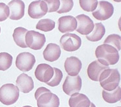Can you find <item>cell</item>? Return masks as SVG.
<instances>
[{
	"label": "cell",
	"mask_w": 121,
	"mask_h": 107,
	"mask_svg": "<svg viewBox=\"0 0 121 107\" xmlns=\"http://www.w3.org/2000/svg\"><path fill=\"white\" fill-rule=\"evenodd\" d=\"M30 107V106H25V107Z\"/></svg>",
	"instance_id": "33"
},
{
	"label": "cell",
	"mask_w": 121,
	"mask_h": 107,
	"mask_svg": "<svg viewBox=\"0 0 121 107\" xmlns=\"http://www.w3.org/2000/svg\"></svg>",
	"instance_id": "35"
},
{
	"label": "cell",
	"mask_w": 121,
	"mask_h": 107,
	"mask_svg": "<svg viewBox=\"0 0 121 107\" xmlns=\"http://www.w3.org/2000/svg\"><path fill=\"white\" fill-rule=\"evenodd\" d=\"M77 22L76 30L82 35H88L94 28V23L89 16L80 14L75 18Z\"/></svg>",
	"instance_id": "9"
},
{
	"label": "cell",
	"mask_w": 121,
	"mask_h": 107,
	"mask_svg": "<svg viewBox=\"0 0 121 107\" xmlns=\"http://www.w3.org/2000/svg\"><path fill=\"white\" fill-rule=\"evenodd\" d=\"M104 44L111 45L119 52L121 49V37L118 34L109 35L104 40Z\"/></svg>",
	"instance_id": "25"
},
{
	"label": "cell",
	"mask_w": 121,
	"mask_h": 107,
	"mask_svg": "<svg viewBox=\"0 0 121 107\" xmlns=\"http://www.w3.org/2000/svg\"><path fill=\"white\" fill-rule=\"evenodd\" d=\"M9 8L7 5L0 3V21H3L9 17Z\"/></svg>",
	"instance_id": "30"
},
{
	"label": "cell",
	"mask_w": 121,
	"mask_h": 107,
	"mask_svg": "<svg viewBox=\"0 0 121 107\" xmlns=\"http://www.w3.org/2000/svg\"><path fill=\"white\" fill-rule=\"evenodd\" d=\"M47 13V5L45 1L39 0L30 3L29 6L28 14L31 18L40 19Z\"/></svg>",
	"instance_id": "10"
},
{
	"label": "cell",
	"mask_w": 121,
	"mask_h": 107,
	"mask_svg": "<svg viewBox=\"0 0 121 107\" xmlns=\"http://www.w3.org/2000/svg\"><path fill=\"white\" fill-rule=\"evenodd\" d=\"M61 47L67 52H73L81 47L82 40L78 36L67 33L63 35L60 41Z\"/></svg>",
	"instance_id": "4"
},
{
	"label": "cell",
	"mask_w": 121,
	"mask_h": 107,
	"mask_svg": "<svg viewBox=\"0 0 121 107\" xmlns=\"http://www.w3.org/2000/svg\"><path fill=\"white\" fill-rule=\"evenodd\" d=\"M102 97L106 102L108 103H115L121 99V88L118 86L112 91L102 90Z\"/></svg>",
	"instance_id": "21"
},
{
	"label": "cell",
	"mask_w": 121,
	"mask_h": 107,
	"mask_svg": "<svg viewBox=\"0 0 121 107\" xmlns=\"http://www.w3.org/2000/svg\"><path fill=\"white\" fill-rule=\"evenodd\" d=\"M13 56L7 52L0 53V70L5 71L11 67Z\"/></svg>",
	"instance_id": "23"
},
{
	"label": "cell",
	"mask_w": 121,
	"mask_h": 107,
	"mask_svg": "<svg viewBox=\"0 0 121 107\" xmlns=\"http://www.w3.org/2000/svg\"><path fill=\"white\" fill-rule=\"evenodd\" d=\"M36 63L35 55L29 52H22L17 55L16 66L21 71L28 72L32 69Z\"/></svg>",
	"instance_id": "7"
},
{
	"label": "cell",
	"mask_w": 121,
	"mask_h": 107,
	"mask_svg": "<svg viewBox=\"0 0 121 107\" xmlns=\"http://www.w3.org/2000/svg\"><path fill=\"white\" fill-rule=\"evenodd\" d=\"M71 96L69 101L70 107H89L90 106L91 101L85 94L78 92Z\"/></svg>",
	"instance_id": "19"
},
{
	"label": "cell",
	"mask_w": 121,
	"mask_h": 107,
	"mask_svg": "<svg viewBox=\"0 0 121 107\" xmlns=\"http://www.w3.org/2000/svg\"><path fill=\"white\" fill-rule=\"evenodd\" d=\"M20 95V90L13 84H5L0 88V101L5 105L16 102Z\"/></svg>",
	"instance_id": "3"
},
{
	"label": "cell",
	"mask_w": 121,
	"mask_h": 107,
	"mask_svg": "<svg viewBox=\"0 0 121 107\" xmlns=\"http://www.w3.org/2000/svg\"><path fill=\"white\" fill-rule=\"evenodd\" d=\"M77 20L72 16H62L58 20V30L62 33H70L76 30Z\"/></svg>",
	"instance_id": "14"
},
{
	"label": "cell",
	"mask_w": 121,
	"mask_h": 107,
	"mask_svg": "<svg viewBox=\"0 0 121 107\" xmlns=\"http://www.w3.org/2000/svg\"><path fill=\"white\" fill-rule=\"evenodd\" d=\"M36 28L43 32L51 31L55 27V22L50 19H43L40 20L36 25Z\"/></svg>",
	"instance_id": "24"
},
{
	"label": "cell",
	"mask_w": 121,
	"mask_h": 107,
	"mask_svg": "<svg viewBox=\"0 0 121 107\" xmlns=\"http://www.w3.org/2000/svg\"><path fill=\"white\" fill-rule=\"evenodd\" d=\"M53 74V68L45 63H42L38 65L35 70V76L36 79L41 82L45 83L51 79Z\"/></svg>",
	"instance_id": "12"
},
{
	"label": "cell",
	"mask_w": 121,
	"mask_h": 107,
	"mask_svg": "<svg viewBox=\"0 0 121 107\" xmlns=\"http://www.w3.org/2000/svg\"><path fill=\"white\" fill-rule=\"evenodd\" d=\"M44 59L47 61L53 62L59 59L61 55V50L59 45L55 43H49L43 52Z\"/></svg>",
	"instance_id": "18"
},
{
	"label": "cell",
	"mask_w": 121,
	"mask_h": 107,
	"mask_svg": "<svg viewBox=\"0 0 121 107\" xmlns=\"http://www.w3.org/2000/svg\"><path fill=\"white\" fill-rule=\"evenodd\" d=\"M114 12L113 5L106 1H98L97 7L92 14L95 19L104 21L111 18Z\"/></svg>",
	"instance_id": "6"
},
{
	"label": "cell",
	"mask_w": 121,
	"mask_h": 107,
	"mask_svg": "<svg viewBox=\"0 0 121 107\" xmlns=\"http://www.w3.org/2000/svg\"><path fill=\"white\" fill-rule=\"evenodd\" d=\"M89 107H96V106L95 105V104H93V103H91V104H90V106H89Z\"/></svg>",
	"instance_id": "32"
},
{
	"label": "cell",
	"mask_w": 121,
	"mask_h": 107,
	"mask_svg": "<svg viewBox=\"0 0 121 107\" xmlns=\"http://www.w3.org/2000/svg\"><path fill=\"white\" fill-rule=\"evenodd\" d=\"M28 30L23 27H17L15 28L13 33V39L16 44L22 48H27L25 43V36Z\"/></svg>",
	"instance_id": "22"
},
{
	"label": "cell",
	"mask_w": 121,
	"mask_h": 107,
	"mask_svg": "<svg viewBox=\"0 0 121 107\" xmlns=\"http://www.w3.org/2000/svg\"><path fill=\"white\" fill-rule=\"evenodd\" d=\"M82 88V79L79 75L70 76L65 78L63 84V90L68 95H72L78 93Z\"/></svg>",
	"instance_id": "8"
},
{
	"label": "cell",
	"mask_w": 121,
	"mask_h": 107,
	"mask_svg": "<svg viewBox=\"0 0 121 107\" xmlns=\"http://www.w3.org/2000/svg\"><path fill=\"white\" fill-rule=\"evenodd\" d=\"M59 97L51 92L43 94L37 99L38 107H59Z\"/></svg>",
	"instance_id": "13"
},
{
	"label": "cell",
	"mask_w": 121,
	"mask_h": 107,
	"mask_svg": "<svg viewBox=\"0 0 121 107\" xmlns=\"http://www.w3.org/2000/svg\"><path fill=\"white\" fill-rule=\"evenodd\" d=\"M16 87L23 93H29L34 88V81L32 77L26 74H22L16 79Z\"/></svg>",
	"instance_id": "17"
},
{
	"label": "cell",
	"mask_w": 121,
	"mask_h": 107,
	"mask_svg": "<svg viewBox=\"0 0 121 107\" xmlns=\"http://www.w3.org/2000/svg\"><path fill=\"white\" fill-rule=\"evenodd\" d=\"M45 2L46 3L47 5V12H57L60 5V1H58V0H54V1L47 0V1H45Z\"/></svg>",
	"instance_id": "29"
},
{
	"label": "cell",
	"mask_w": 121,
	"mask_h": 107,
	"mask_svg": "<svg viewBox=\"0 0 121 107\" xmlns=\"http://www.w3.org/2000/svg\"><path fill=\"white\" fill-rule=\"evenodd\" d=\"M46 41L44 34L35 31L29 30L25 36V43L27 47L33 50H38L42 49Z\"/></svg>",
	"instance_id": "5"
},
{
	"label": "cell",
	"mask_w": 121,
	"mask_h": 107,
	"mask_svg": "<svg viewBox=\"0 0 121 107\" xmlns=\"http://www.w3.org/2000/svg\"><path fill=\"white\" fill-rule=\"evenodd\" d=\"M121 80L120 73L117 69L108 68L102 72L99 81L104 90L112 91L119 85Z\"/></svg>",
	"instance_id": "2"
},
{
	"label": "cell",
	"mask_w": 121,
	"mask_h": 107,
	"mask_svg": "<svg viewBox=\"0 0 121 107\" xmlns=\"http://www.w3.org/2000/svg\"><path fill=\"white\" fill-rule=\"evenodd\" d=\"M81 61L77 57H67L65 61V70L70 76L78 75L82 69Z\"/></svg>",
	"instance_id": "15"
},
{
	"label": "cell",
	"mask_w": 121,
	"mask_h": 107,
	"mask_svg": "<svg viewBox=\"0 0 121 107\" xmlns=\"http://www.w3.org/2000/svg\"><path fill=\"white\" fill-rule=\"evenodd\" d=\"M79 3L81 8L87 12H93L97 7L98 1L96 0H93V1L80 0L79 1Z\"/></svg>",
	"instance_id": "27"
},
{
	"label": "cell",
	"mask_w": 121,
	"mask_h": 107,
	"mask_svg": "<svg viewBox=\"0 0 121 107\" xmlns=\"http://www.w3.org/2000/svg\"><path fill=\"white\" fill-rule=\"evenodd\" d=\"M95 55L97 61L105 66L115 65L119 60V52L111 45L103 44L96 48Z\"/></svg>",
	"instance_id": "1"
},
{
	"label": "cell",
	"mask_w": 121,
	"mask_h": 107,
	"mask_svg": "<svg viewBox=\"0 0 121 107\" xmlns=\"http://www.w3.org/2000/svg\"><path fill=\"white\" fill-rule=\"evenodd\" d=\"M48 92H51L49 90L47 89L45 87H40L38 88L36 91L35 92V99L37 100L38 98L40 97L41 95H42L43 94H45V93H48Z\"/></svg>",
	"instance_id": "31"
},
{
	"label": "cell",
	"mask_w": 121,
	"mask_h": 107,
	"mask_svg": "<svg viewBox=\"0 0 121 107\" xmlns=\"http://www.w3.org/2000/svg\"><path fill=\"white\" fill-rule=\"evenodd\" d=\"M53 71H54V74H53L52 77L49 82L47 83V85L52 87H56L59 85L63 77V74L59 68H53Z\"/></svg>",
	"instance_id": "26"
},
{
	"label": "cell",
	"mask_w": 121,
	"mask_h": 107,
	"mask_svg": "<svg viewBox=\"0 0 121 107\" xmlns=\"http://www.w3.org/2000/svg\"><path fill=\"white\" fill-rule=\"evenodd\" d=\"M0 32H1V27H0Z\"/></svg>",
	"instance_id": "34"
},
{
	"label": "cell",
	"mask_w": 121,
	"mask_h": 107,
	"mask_svg": "<svg viewBox=\"0 0 121 107\" xmlns=\"http://www.w3.org/2000/svg\"><path fill=\"white\" fill-rule=\"evenodd\" d=\"M60 5L58 10L57 11V12L59 14H62V13H67L69 12V11L72 10V8L73 7L74 3L71 0L69 1H60Z\"/></svg>",
	"instance_id": "28"
},
{
	"label": "cell",
	"mask_w": 121,
	"mask_h": 107,
	"mask_svg": "<svg viewBox=\"0 0 121 107\" xmlns=\"http://www.w3.org/2000/svg\"><path fill=\"white\" fill-rule=\"evenodd\" d=\"M108 68H109L108 66L103 65L99 61H94L89 64L87 68L88 77L94 81H99L102 72Z\"/></svg>",
	"instance_id": "16"
},
{
	"label": "cell",
	"mask_w": 121,
	"mask_h": 107,
	"mask_svg": "<svg viewBox=\"0 0 121 107\" xmlns=\"http://www.w3.org/2000/svg\"><path fill=\"white\" fill-rule=\"evenodd\" d=\"M9 18L13 20H19L25 14V3L20 0H13L9 3Z\"/></svg>",
	"instance_id": "11"
},
{
	"label": "cell",
	"mask_w": 121,
	"mask_h": 107,
	"mask_svg": "<svg viewBox=\"0 0 121 107\" xmlns=\"http://www.w3.org/2000/svg\"><path fill=\"white\" fill-rule=\"evenodd\" d=\"M106 32V29L104 26L101 23H96L94 25V28L92 30V32L88 35L86 36V38L87 40L92 41L95 42L101 40Z\"/></svg>",
	"instance_id": "20"
}]
</instances>
